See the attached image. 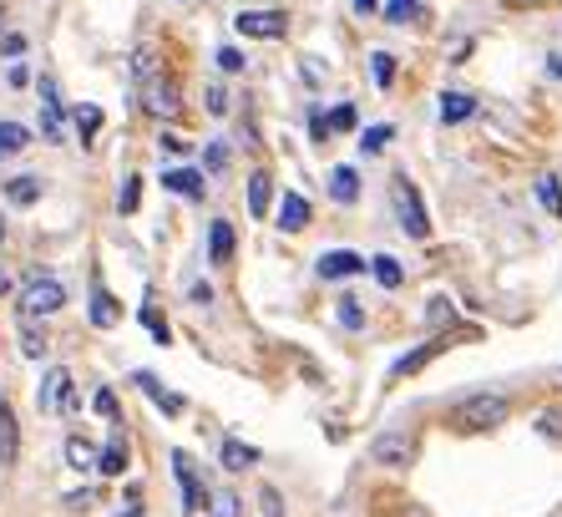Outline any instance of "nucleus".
Masks as SVG:
<instances>
[{"mask_svg":"<svg viewBox=\"0 0 562 517\" xmlns=\"http://www.w3.org/2000/svg\"><path fill=\"white\" fill-rule=\"evenodd\" d=\"M137 198H142V183H137V178H127V183H122V193H117V208H122V213H137Z\"/></svg>","mask_w":562,"mask_h":517,"instance_id":"nucleus-39","label":"nucleus"},{"mask_svg":"<svg viewBox=\"0 0 562 517\" xmlns=\"http://www.w3.org/2000/svg\"><path fill=\"white\" fill-rule=\"evenodd\" d=\"M61 457H66V467L71 472H97V457H102V447H92L87 436H66V447H61Z\"/></svg>","mask_w":562,"mask_h":517,"instance_id":"nucleus-10","label":"nucleus"},{"mask_svg":"<svg viewBox=\"0 0 562 517\" xmlns=\"http://www.w3.org/2000/svg\"><path fill=\"white\" fill-rule=\"evenodd\" d=\"M163 188H168V193H183V198H203L208 183H203L198 168H168V173H163Z\"/></svg>","mask_w":562,"mask_h":517,"instance_id":"nucleus-14","label":"nucleus"},{"mask_svg":"<svg viewBox=\"0 0 562 517\" xmlns=\"http://www.w3.org/2000/svg\"><path fill=\"white\" fill-rule=\"evenodd\" d=\"M6 294H11V274H6V269H0V300H6Z\"/></svg>","mask_w":562,"mask_h":517,"instance_id":"nucleus-52","label":"nucleus"},{"mask_svg":"<svg viewBox=\"0 0 562 517\" xmlns=\"http://www.w3.org/2000/svg\"><path fill=\"white\" fill-rule=\"evenodd\" d=\"M92 406H97V416H107V421H117V416H122V411H117V396H112V391H97V396H92Z\"/></svg>","mask_w":562,"mask_h":517,"instance_id":"nucleus-42","label":"nucleus"},{"mask_svg":"<svg viewBox=\"0 0 562 517\" xmlns=\"http://www.w3.org/2000/svg\"><path fill=\"white\" fill-rule=\"evenodd\" d=\"M471 112H476V97H471V92H446V97H441V122H446V127L466 122Z\"/></svg>","mask_w":562,"mask_h":517,"instance_id":"nucleus-22","label":"nucleus"},{"mask_svg":"<svg viewBox=\"0 0 562 517\" xmlns=\"http://www.w3.org/2000/svg\"><path fill=\"white\" fill-rule=\"evenodd\" d=\"M390 137H395V127H390V122H380V127H365V132H360V147H365V153H380V147H385Z\"/></svg>","mask_w":562,"mask_h":517,"instance_id":"nucleus-35","label":"nucleus"},{"mask_svg":"<svg viewBox=\"0 0 562 517\" xmlns=\"http://www.w3.org/2000/svg\"><path fill=\"white\" fill-rule=\"evenodd\" d=\"M137 386L147 391V401H152V406H163L168 416H183V396H178V391H168V386H157V376H147V371H142V376H137Z\"/></svg>","mask_w":562,"mask_h":517,"instance_id":"nucleus-18","label":"nucleus"},{"mask_svg":"<svg viewBox=\"0 0 562 517\" xmlns=\"http://www.w3.org/2000/svg\"><path fill=\"white\" fill-rule=\"evenodd\" d=\"M127 467H132V462H127V436L117 431L107 447H102V457H97V472H102V477H122Z\"/></svg>","mask_w":562,"mask_h":517,"instance_id":"nucleus-15","label":"nucleus"},{"mask_svg":"<svg viewBox=\"0 0 562 517\" xmlns=\"http://www.w3.org/2000/svg\"><path fill=\"white\" fill-rule=\"evenodd\" d=\"M259 502H264V512H269V517H284V512H279V492H274V487H264V492H259Z\"/></svg>","mask_w":562,"mask_h":517,"instance_id":"nucleus-48","label":"nucleus"},{"mask_svg":"<svg viewBox=\"0 0 562 517\" xmlns=\"http://www.w3.org/2000/svg\"><path fill=\"white\" fill-rule=\"evenodd\" d=\"M132 71L142 82H152V46H137V56H132Z\"/></svg>","mask_w":562,"mask_h":517,"instance_id":"nucleus-44","label":"nucleus"},{"mask_svg":"<svg viewBox=\"0 0 562 517\" xmlns=\"http://www.w3.org/2000/svg\"><path fill=\"white\" fill-rule=\"evenodd\" d=\"M309 132H314V142H330V117L319 112V107L309 112Z\"/></svg>","mask_w":562,"mask_h":517,"instance_id":"nucleus-45","label":"nucleus"},{"mask_svg":"<svg viewBox=\"0 0 562 517\" xmlns=\"http://www.w3.org/2000/svg\"><path fill=\"white\" fill-rule=\"evenodd\" d=\"M142 325L152 330V340H157V345H168V340H173L168 320H163V315H157V305H142Z\"/></svg>","mask_w":562,"mask_h":517,"instance_id":"nucleus-34","label":"nucleus"},{"mask_svg":"<svg viewBox=\"0 0 562 517\" xmlns=\"http://www.w3.org/2000/svg\"><path fill=\"white\" fill-rule=\"evenodd\" d=\"M6 82H11V87H26V82H31V77H26V66H21V61H16V66L6 71Z\"/></svg>","mask_w":562,"mask_h":517,"instance_id":"nucleus-50","label":"nucleus"},{"mask_svg":"<svg viewBox=\"0 0 562 517\" xmlns=\"http://www.w3.org/2000/svg\"><path fill=\"white\" fill-rule=\"evenodd\" d=\"M238 36H254V41H279L289 31V16L284 11H238L233 16Z\"/></svg>","mask_w":562,"mask_h":517,"instance_id":"nucleus-5","label":"nucleus"},{"mask_svg":"<svg viewBox=\"0 0 562 517\" xmlns=\"http://www.w3.org/2000/svg\"><path fill=\"white\" fill-rule=\"evenodd\" d=\"M208 259L213 264L233 259V224H228V218H213V224H208Z\"/></svg>","mask_w":562,"mask_h":517,"instance_id":"nucleus-16","label":"nucleus"},{"mask_svg":"<svg viewBox=\"0 0 562 517\" xmlns=\"http://www.w3.org/2000/svg\"><path fill=\"white\" fill-rule=\"evenodd\" d=\"M330 198H335V203H355V198H360V173L340 163V168L330 173Z\"/></svg>","mask_w":562,"mask_h":517,"instance_id":"nucleus-23","label":"nucleus"},{"mask_svg":"<svg viewBox=\"0 0 562 517\" xmlns=\"http://www.w3.org/2000/svg\"><path fill=\"white\" fill-rule=\"evenodd\" d=\"M71 122H76V132H82V142L92 137V132H102V107H71Z\"/></svg>","mask_w":562,"mask_h":517,"instance_id":"nucleus-29","label":"nucleus"},{"mask_svg":"<svg viewBox=\"0 0 562 517\" xmlns=\"http://www.w3.org/2000/svg\"><path fill=\"white\" fill-rule=\"evenodd\" d=\"M173 472H178V482H183V512H203V507H208V487H203V477L193 472V462H188L183 452H173Z\"/></svg>","mask_w":562,"mask_h":517,"instance_id":"nucleus-8","label":"nucleus"},{"mask_svg":"<svg viewBox=\"0 0 562 517\" xmlns=\"http://www.w3.org/2000/svg\"><path fill=\"white\" fill-rule=\"evenodd\" d=\"M87 310H92V325H97V330H112V325L122 320V310H117V300H112V294H107L102 284L92 289V305H87Z\"/></svg>","mask_w":562,"mask_h":517,"instance_id":"nucleus-20","label":"nucleus"},{"mask_svg":"<svg viewBox=\"0 0 562 517\" xmlns=\"http://www.w3.org/2000/svg\"><path fill=\"white\" fill-rule=\"evenodd\" d=\"M16 452H21V431H16V416L0 421V467H16Z\"/></svg>","mask_w":562,"mask_h":517,"instance_id":"nucleus-28","label":"nucleus"},{"mask_svg":"<svg viewBox=\"0 0 562 517\" xmlns=\"http://www.w3.org/2000/svg\"><path fill=\"white\" fill-rule=\"evenodd\" d=\"M188 300H193V305H208V300H213V289H208V284H193V289H188Z\"/></svg>","mask_w":562,"mask_h":517,"instance_id":"nucleus-49","label":"nucleus"},{"mask_svg":"<svg viewBox=\"0 0 562 517\" xmlns=\"http://www.w3.org/2000/svg\"><path fill=\"white\" fill-rule=\"evenodd\" d=\"M537 431H542V436H552V441H562V411H557V406H552V411H542V416H537Z\"/></svg>","mask_w":562,"mask_h":517,"instance_id":"nucleus-40","label":"nucleus"},{"mask_svg":"<svg viewBox=\"0 0 562 517\" xmlns=\"http://www.w3.org/2000/svg\"><path fill=\"white\" fill-rule=\"evenodd\" d=\"M330 132H355V107H350V102H340V107L330 112Z\"/></svg>","mask_w":562,"mask_h":517,"instance_id":"nucleus-38","label":"nucleus"},{"mask_svg":"<svg viewBox=\"0 0 562 517\" xmlns=\"http://www.w3.org/2000/svg\"><path fill=\"white\" fill-rule=\"evenodd\" d=\"M314 269H319V279H350V274H365L370 259L355 254V249H330V254H319Z\"/></svg>","mask_w":562,"mask_h":517,"instance_id":"nucleus-7","label":"nucleus"},{"mask_svg":"<svg viewBox=\"0 0 562 517\" xmlns=\"http://www.w3.org/2000/svg\"><path fill=\"white\" fill-rule=\"evenodd\" d=\"M390 203H395L400 229H406L411 239H431V218H426V203H421V193H416L411 178H395L390 183Z\"/></svg>","mask_w":562,"mask_h":517,"instance_id":"nucleus-2","label":"nucleus"},{"mask_svg":"<svg viewBox=\"0 0 562 517\" xmlns=\"http://www.w3.org/2000/svg\"><path fill=\"white\" fill-rule=\"evenodd\" d=\"M370 274H375L385 289H400V284H406V269H400L395 254H375V259H370Z\"/></svg>","mask_w":562,"mask_h":517,"instance_id":"nucleus-26","label":"nucleus"},{"mask_svg":"<svg viewBox=\"0 0 562 517\" xmlns=\"http://www.w3.org/2000/svg\"><path fill=\"white\" fill-rule=\"evenodd\" d=\"M157 142H163V153H178V158L188 153V142H183L178 132H163V137H157Z\"/></svg>","mask_w":562,"mask_h":517,"instance_id":"nucleus-47","label":"nucleus"},{"mask_svg":"<svg viewBox=\"0 0 562 517\" xmlns=\"http://www.w3.org/2000/svg\"><path fill=\"white\" fill-rule=\"evenodd\" d=\"M203 102H208V112H213V117H223V112H228V92H223V87H208V92H203Z\"/></svg>","mask_w":562,"mask_h":517,"instance_id":"nucleus-46","label":"nucleus"},{"mask_svg":"<svg viewBox=\"0 0 562 517\" xmlns=\"http://www.w3.org/2000/svg\"><path fill=\"white\" fill-rule=\"evenodd\" d=\"M21 350H26L31 360H46V350H51V340H46V330L36 325V315H21Z\"/></svg>","mask_w":562,"mask_h":517,"instance_id":"nucleus-25","label":"nucleus"},{"mask_svg":"<svg viewBox=\"0 0 562 517\" xmlns=\"http://www.w3.org/2000/svg\"><path fill=\"white\" fill-rule=\"evenodd\" d=\"M26 147H31V127H21V122H0V163L16 158V153H26Z\"/></svg>","mask_w":562,"mask_h":517,"instance_id":"nucleus-21","label":"nucleus"},{"mask_svg":"<svg viewBox=\"0 0 562 517\" xmlns=\"http://www.w3.org/2000/svg\"><path fill=\"white\" fill-rule=\"evenodd\" d=\"M6 416H11V406H6V401H0V421H6Z\"/></svg>","mask_w":562,"mask_h":517,"instance_id":"nucleus-53","label":"nucleus"},{"mask_svg":"<svg viewBox=\"0 0 562 517\" xmlns=\"http://www.w3.org/2000/svg\"><path fill=\"white\" fill-rule=\"evenodd\" d=\"M0 239H6V218H0Z\"/></svg>","mask_w":562,"mask_h":517,"instance_id":"nucleus-54","label":"nucleus"},{"mask_svg":"<svg viewBox=\"0 0 562 517\" xmlns=\"http://www.w3.org/2000/svg\"><path fill=\"white\" fill-rule=\"evenodd\" d=\"M203 168H208L213 178H218V173L228 168V147H223V142H208V153H203Z\"/></svg>","mask_w":562,"mask_h":517,"instance_id":"nucleus-37","label":"nucleus"},{"mask_svg":"<svg viewBox=\"0 0 562 517\" xmlns=\"http://www.w3.org/2000/svg\"><path fill=\"white\" fill-rule=\"evenodd\" d=\"M537 203L547 208V218H562V183H557L552 173L537 178Z\"/></svg>","mask_w":562,"mask_h":517,"instance_id":"nucleus-27","label":"nucleus"},{"mask_svg":"<svg viewBox=\"0 0 562 517\" xmlns=\"http://www.w3.org/2000/svg\"><path fill=\"white\" fill-rule=\"evenodd\" d=\"M370 77H375V87H390L395 82V56L390 51H375L370 56Z\"/></svg>","mask_w":562,"mask_h":517,"instance_id":"nucleus-30","label":"nucleus"},{"mask_svg":"<svg viewBox=\"0 0 562 517\" xmlns=\"http://www.w3.org/2000/svg\"><path fill=\"white\" fill-rule=\"evenodd\" d=\"M21 315H56L61 305H66V289L51 279V274H31L26 284H21Z\"/></svg>","mask_w":562,"mask_h":517,"instance_id":"nucleus-3","label":"nucleus"},{"mask_svg":"<svg viewBox=\"0 0 562 517\" xmlns=\"http://www.w3.org/2000/svg\"><path fill=\"white\" fill-rule=\"evenodd\" d=\"M446 345H451V335H441V340H431V345H421V350H411V355H400L390 376H395V381H400V376H416L421 365H431V360H436V355H441Z\"/></svg>","mask_w":562,"mask_h":517,"instance_id":"nucleus-12","label":"nucleus"},{"mask_svg":"<svg viewBox=\"0 0 562 517\" xmlns=\"http://www.w3.org/2000/svg\"><path fill=\"white\" fill-rule=\"evenodd\" d=\"M178 107H183V102H178V87H173V82H157V77L142 82V112H147V117L163 122V117H178Z\"/></svg>","mask_w":562,"mask_h":517,"instance_id":"nucleus-6","label":"nucleus"},{"mask_svg":"<svg viewBox=\"0 0 562 517\" xmlns=\"http://www.w3.org/2000/svg\"><path fill=\"white\" fill-rule=\"evenodd\" d=\"M355 11H360V16H370V11H380V0H355Z\"/></svg>","mask_w":562,"mask_h":517,"instance_id":"nucleus-51","label":"nucleus"},{"mask_svg":"<svg viewBox=\"0 0 562 517\" xmlns=\"http://www.w3.org/2000/svg\"><path fill=\"white\" fill-rule=\"evenodd\" d=\"M507 416H512V401H507L502 391H476V396H466V401L451 411V426L481 436V431H497Z\"/></svg>","mask_w":562,"mask_h":517,"instance_id":"nucleus-1","label":"nucleus"},{"mask_svg":"<svg viewBox=\"0 0 562 517\" xmlns=\"http://www.w3.org/2000/svg\"><path fill=\"white\" fill-rule=\"evenodd\" d=\"M218 66L223 71H244V51H238V46H218Z\"/></svg>","mask_w":562,"mask_h":517,"instance_id":"nucleus-43","label":"nucleus"},{"mask_svg":"<svg viewBox=\"0 0 562 517\" xmlns=\"http://www.w3.org/2000/svg\"><path fill=\"white\" fill-rule=\"evenodd\" d=\"M66 391H71V371H61V365H56V371H46L41 376V391H36L41 411H61V396Z\"/></svg>","mask_w":562,"mask_h":517,"instance_id":"nucleus-13","label":"nucleus"},{"mask_svg":"<svg viewBox=\"0 0 562 517\" xmlns=\"http://www.w3.org/2000/svg\"><path fill=\"white\" fill-rule=\"evenodd\" d=\"M335 315H340V325H345V330H365V310H360V300H355V294H345Z\"/></svg>","mask_w":562,"mask_h":517,"instance_id":"nucleus-32","label":"nucleus"},{"mask_svg":"<svg viewBox=\"0 0 562 517\" xmlns=\"http://www.w3.org/2000/svg\"><path fill=\"white\" fill-rule=\"evenodd\" d=\"M41 137H46V142H66L61 97H56V82H51V77H41Z\"/></svg>","mask_w":562,"mask_h":517,"instance_id":"nucleus-9","label":"nucleus"},{"mask_svg":"<svg viewBox=\"0 0 562 517\" xmlns=\"http://www.w3.org/2000/svg\"><path fill=\"white\" fill-rule=\"evenodd\" d=\"M451 320H456L451 300H446V294H436V300L426 305V325H431V330H441V325H451Z\"/></svg>","mask_w":562,"mask_h":517,"instance_id":"nucleus-33","label":"nucleus"},{"mask_svg":"<svg viewBox=\"0 0 562 517\" xmlns=\"http://www.w3.org/2000/svg\"><path fill=\"white\" fill-rule=\"evenodd\" d=\"M370 462H380V467H411L416 462V436H406V431H385V436H375L370 441Z\"/></svg>","mask_w":562,"mask_h":517,"instance_id":"nucleus-4","label":"nucleus"},{"mask_svg":"<svg viewBox=\"0 0 562 517\" xmlns=\"http://www.w3.org/2000/svg\"><path fill=\"white\" fill-rule=\"evenodd\" d=\"M269 203H274V178L269 173H254L249 178V213L254 218H269Z\"/></svg>","mask_w":562,"mask_h":517,"instance_id":"nucleus-24","label":"nucleus"},{"mask_svg":"<svg viewBox=\"0 0 562 517\" xmlns=\"http://www.w3.org/2000/svg\"><path fill=\"white\" fill-rule=\"evenodd\" d=\"M274 224L284 229V234H299V229H309V198H299V193H284L279 198V218Z\"/></svg>","mask_w":562,"mask_h":517,"instance_id":"nucleus-11","label":"nucleus"},{"mask_svg":"<svg viewBox=\"0 0 562 517\" xmlns=\"http://www.w3.org/2000/svg\"><path fill=\"white\" fill-rule=\"evenodd\" d=\"M6 198H11L16 208H31V203L41 198V173H16V178H6Z\"/></svg>","mask_w":562,"mask_h":517,"instance_id":"nucleus-17","label":"nucleus"},{"mask_svg":"<svg viewBox=\"0 0 562 517\" xmlns=\"http://www.w3.org/2000/svg\"><path fill=\"white\" fill-rule=\"evenodd\" d=\"M0 56H11V61L26 56V36L21 31H6V36H0Z\"/></svg>","mask_w":562,"mask_h":517,"instance_id":"nucleus-41","label":"nucleus"},{"mask_svg":"<svg viewBox=\"0 0 562 517\" xmlns=\"http://www.w3.org/2000/svg\"><path fill=\"white\" fill-rule=\"evenodd\" d=\"M416 11H421V0H385V21L390 26H406Z\"/></svg>","mask_w":562,"mask_h":517,"instance_id":"nucleus-31","label":"nucleus"},{"mask_svg":"<svg viewBox=\"0 0 562 517\" xmlns=\"http://www.w3.org/2000/svg\"><path fill=\"white\" fill-rule=\"evenodd\" d=\"M244 512V502H238L233 492H218V497H208V517H238Z\"/></svg>","mask_w":562,"mask_h":517,"instance_id":"nucleus-36","label":"nucleus"},{"mask_svg":"<svg viewBox=\"0 0 562 517\" xmlns=\"http://www.w3.org/2000/svg\"><path fill=\"white\" fill-rule=\"evenodd\" d=\"M254 462H259V447H249V441H238V436L223 441V467L228 472H249Z\"/></svg>","mask_w":562,"mask_h":517,"instance_id":"nucleus-19","label":"nucleus"}]
</instances>
